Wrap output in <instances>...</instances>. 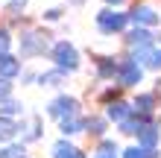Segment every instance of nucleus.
Listing matches in <instances>:
<instances>
[{
    "label": "nucleus",
    "mask_w": 161,
    "mask_h": 158,
    "mask_svg": "<svg viewBox=\"0 0 161 158\" xmlns=\"http://www.w3.org/2000/svg\"><path fill=\"white\" fill-rule=\"evenodd\" d=\"M53 32L50 30H35V26H26V30L18 35V59L21 62H30V59H38V56H50L53 47Z\"/></svg>",
    "instance_id": "1"
},
{
    "label": "nucleus",
    "mask_w": 161,
    "mask_h": 158,
    "mask_svg": "<svg viewBox=\"0 0 161 158\" xmlns=\"http://www.w3.org/2000/svg\"><path fill=\"white\" fill-rule=\"evenodd\" d=\"M94 26L103 38H114V35H126L129 30V12H120V9H108L103 6L97 15H94Z\"/></svg>",
    "instance_id": "2"
},
{
    "label": "nucleus",
    "mask_w": 161,
    "mask_h": 158,
    "mask_svg": "<svg viewBox=\"0 0 161 158\" xmlns=\"http://www.w3.org/2000/svg\"><path fill=\"white\" fill-rule=\"evenodd\" d=\"M50 62H53V68H59V70H64L70 76V73H76L82 68V53H79V47L73 41L59 38L50 47Z\"/></svg>",
    "instance_id": "3"
},
{
    "label": "nucleus",
    "mask_w": 161,
    "mask_h": 158,
    "mask_svg": "<svg viewBox=\"0 0 161 158\" xmlns=\"http://www.w3.org/2000/svg\"><path fill=\"white\" fill-rule=\"evenodd\" d=\"M44 114L53 117L56 123H62V120H70V117H79L82 114V100L68 94V91H62V94H56L50 103L44 106Z\"/></svg>",
    "instance_id": "4"
},
{
    "label": "nucleus",
    "mask_w": 161,
    "mask_h": 158,
    "mask_svg": "<svg viewBox=\"0 0 161 158\" xmlns=\"http://www.w3.org/2000/svg\"><path fill=\"white\" fill-rule=\"evenodd\" d=\"M129 24L132 26H144V30H155L161 24V12L153 3H147V0H138V3L129 6Z\"/></svg>",
    "instance_id": "5"
},
{
    "label": "nucleus",
    "mask_w": 161,
    "mask_h": 158,
    "mask_svg": "<svg viewBox=\"0 0 161 158\" xmlns=\"http://www.w3.org/2000/svg\"><path fill=\"white\" fill-rule=\"evenodd\" d=\"M144 82V68L138 62H132L129 56H120V68H117V85L120 88H138Z\"/></svg>",
    "instance_id": "6"
},
{
    "label": "nucleus",
    "mask_w": 161,
    "mask_h": 158,
    "mask_svg": "<svg viewBox=\"0 0 161 158\" xmlns=\"http://www.w3.org/2000/svg\"><path fill=\"white\" fill-rule=\"evenodd\" d=\"M18 135H21V144H35L44 138V117L41 114H26L24 120H18Z\"/></svg>",
    "instance_id": "7"
},
{
    "label": "nucleus",
    "mask_w": 161,
    "mask_h": 158,
    "mask_svg": "<svg viewBox=\"0 0 161 158\" xmlns=\"http://www.w3.org/2000/svg\"><path fill=\"white\" fill-rule=\"evenodd\" d=\"M158 38V32L153 30H144V26H129L126 35H123V44H126V50H144V47H153Z\"/></svg>",
    "instance_id": "8"
},
{
    "label": "nucleus",
    "mask_w": 161,
    "mask_h": 158,
    "mask_svg": "<svg viewBox=\"0 0 161 158\" xmlns=\"http://www.w3.org/2000/svg\"><path fill=\"white\" fill-rule=\"evenodd\" d=\"M117 68H120L117 56H97V59H94V79L97 82H111V85H114Z\"/></svg>",
    "instance_id": "9"
},
{
    "label": "nucleus",
    "mask_w": 161,
    "mask_h": 158,
    "mask_svg": "<svg viewBox=\"0 0 161 158\" xmlns=\"http://www.w3.org/2000/svg\"><path fill=\"white\" fill-rule=\"evenodd\" d=\"M158 106H161L158 91H138L135 100H132V108H135V114H141V117H155Z\"/></svg>",
    "instance_id": "10"
},
{
    "label": "nucleus",
    "mask_w": 161,
    "mask_h": 158,
    "mask_svg": "<svg viewBox=\"0 0 161 158\" xmlns=\"http://www.w3.org/2000/svg\"><path fill=\"white\" fill-rule=\"evenodd\" d=\"M135 144H138V146H144V150H161V123H158V120L147 123V126L138 132Z\"/></svg>",
    "instance_id": "11"
},
{
    "label": "nucleus",
    "mask_w": 161,
    "mask_h": 158,
    "mask_svg": "<svg viewBox=\"0 0 161 158\" xmlns=\"http://www.w3.org/2000/svg\"><path fill=\"white\" fill-rule=\"evenodd\" d=\"M103 114H106V120H108V123L120 126L123 120H129L132 114H135V108H132V103H129V100H117V103H111L108 108H103Z\"/></svg>",
    "instance_id": "12"
},
{
    "label": "nucleus",
    "mask_w": 161,
    "mask_h": 158,
    "mask_svg": "<svg viewBox=\"0 0 161 158\" xmlns=\"http://www.w3.org/2000/svg\"><path fill=\"white\" fill-rule=\"evenodd\" d=\"M85 150H79L70 138H59V141L50 144V158H82Z\"/></svg>",
    "instance_id": "13"
},
{
    "label": "nucleus",
    "mask_w": 161,
    "mask_h": 158,
    "mask_svg": "<svg viewBox=\"0 0 161 158\" xmlns=\"http://www.w3.org/2000/svg\"><path fill=\"white\" fill-rule=\"evenodd\" d=\"M21 73H24V62L18 59L15 53H6V56H0V76H3V79L15 82V79H21Z\"/></svg>",
    "instance_id": "14"
},
{
    "label": "nucleus",
    "mask_w": 161,
    "mask_h": 158,
    "mask_svg": "<svg viewBox=\"0 0 161 158\" xmlns=\"http://www.w3.org/2000/svg\"><path fill=\"white\" fill-rule=\"evenodd\" d=\"M88 117V123H85V135L94 138V141H103V138H108V120L106 114H85Z\"/></svg>",
    "instance_id": "15"
},
{
    "label": "nucleus",
    "mask_w": 161,
    "mask_h": 158,
    "mask_svg": "<svg viewBox=\"0 0 161 158\" xmlns=\"http://www.w3.org/2000/svg\"><path fill=\"white\" fill-rule=\"evenodd\" d=\"M35 85H41V88H64L68 85V73L64 70H59V68H50V70H41L38 73V82Z\"/></svg>",
    "instance_id": "16"
},
{
    "label": "nucleus",
    "mask_w": 161,
    "mask_h": 158,
    "mask_svg": "<svg viewBox=\"0 0 161 158\" xmlns=\"http://www.w3.org/2000/svg\"><path fill=\"white\" fill-rule=\"evenodd\" d=\"M85 123H88V117H85V114L56 123V126H59V138H70V141H73L76 135H85Z\"/></svg>",
    "instance_id": "17"
},
{
    "label": "nucleus",
    "mask_w": 161,
    "mask_h": 158,
    "mask_svg": "<svg viewBox=\"0 0 161 158\" xmlns=\"http://www.w3.org/2000/svg\"><path fill=\"white\" fill-rule=\"evenodd\" d=\"M0 117H9V120H24L26 117V103L18 97H9L0 103Z\"/></svg>",
    "instance_id": "18"
},
{
    "label": "nucleus",
    "mask_w": 161,
    "mask_h": 158,
    "mask_svg": "<svg viewBox=\"0 0 161 158\" xmlns=\"http://www.w3.org/2000/svg\"><path fill=\"white\" fill-rule=\"evenodd\" d=\"M155 117H141V114H132L129 120H123V123L117 126V132L120 135H126V138H138V132L144 129L147 123H153Z\"/></svg>",
    "instance_id": "19"
},
{
    "label": "nucleus",
    "mask_w": 161,
    "mask_h": 158,
    "mask_svg": "<svg viewBox=\"0 0 161 158\" xmlns=\"http://www.w3.org/2000/svg\"><path fill=\"white\" fill-rule=\"evenodd\" d=\"M0 158H30V146L21 144V141L3 144V146H0Z\"/></svg>",
    "instance_id": "20"
},
{
    "label": "nucleus",
    "mask_w": 161,
    "mask_h": 158,
    "mask_svg": "<svg viewBox=\"0 0 161 158\" xmlns=\"http://www.w3.org/2000/svg\"><path fill=\"white\" fill-rule=\"evenodd\" d=\"M12 141H18V120L0 117V146H3V144H12Z\"/></svg>",
    "instance_id": "21"
},
{
    "label": "nucleus",
    "mask_w": 161,
    "mask_h": 158,
    "mask_svg": "<svg viewBox=\"0 0 161 158\" xmlns=\"http://www.w3.org/2000/svg\"><path fill=\"white\" fill-rule=\"evenodd\" d=\"M120 158H161V150H144V146L132 144L120 150Z\"/></svg>",
    "instance_id": "22"
},
{
    "label": "nucleus",
    "mask_w": 161,
    "mask_h": 158,
    "mask_svg": "<svg viewBox=\"0 0 161 158\" xmlns=\"http://www.w3.org/2000/svg\"><path fill=\"white\" fill-rule=\"evenodd\" d=\"M117 100H123V88H120V85H108L106 91H100L97 103H100L103 108H108L111 103H117Z\"/></svg>",
    "instance_id": "23"
},
{
    "label": "nucleus",
    "mask_w": 161,
    "mask_h": 158,
    "mask_svg": "<svg viewBox=\"0 0 161 158\" xmlns=\"http://www.w3.org/2000/svg\"><path fill=\"white\" fill-rule=\"evenodd\" d=\"M62 18H64V6H50V9L41 12V21L44 24H59Z\"/></svg>",
    "instance_id": "24"
},
{
    "label": "nucleus",
    "mask_w": 161,
    "mask_h": 158,
    "mask_svg": "<svg viewBox=\"0 0 161 158\" xmlns=\"http://www.w3.org/2000/svg\"><path fill=\"white\" fill-rule=\"evenodd\" d=\"M12 44H15V38H12V30H9V26H0V56L12 53Z\"/></svg>",
    "instance_id": "25"
},
{
    "label": "nucleus",
    "mask_w": 161,
    "mask_h": 158,
    "mask_svg": "<svg viewBox=\"0 0 161 158\" xmlns=\"http://www.w3.org/2000/svg\"><path fill=\"white\" fill-rule=\"evenodd\" d=\"M94 152H111V155H120V144L114 141V138H103V141H97V150Z\"/></svg>",
    "instance_id": "26"
},
{
    "label": "nucleus",
    "mask_w": 161,
    "mask_h": 158,
    "mask_svg": "<svg viewBox=\"0 0 161 158\" xmlns=\"http://www.w3.org/2000/svg\"><path fill=\"white\" fill-rule=\"evenodd\" d=\"M9 97H15V82H9V79L0 76V103L9 100Z\"/></svg>",
    "instance_id": "27"
},
{
    "label": "nucleus",
    "mask_w": 161,
    "mask_h": 158,
    "mask_svg": "<svg viewBox=\"0 0 161 158\" xmlns=\"http://www.w3.org/2000/svg\"><path fill=\"white\" fill-rule=\"evenodd\" d=\"M35 82H38V73L35 70H24L21 73V85H35Z\"/></svg>",
    "instance_id": "28"
},
{
    "label": "nucleus",
    "mask_w": 161,
    "mask_h": 158,
    "mask_svg": "<svg viewBox=\"0 0 161 158\" xmlns=\"http://www.w3.org/2000/svg\"><path fill=\"white\" fill-rule=\"evenodd\" d=\"M103 3H106L108 9H120L123 3H129V0H103Z\"/></svg>",
    "instance_id": "29"
},
{
    "label": "nucleus",
    "mask_w": 161,
    "mask_h": 158,
    "mask_svg": "<svg viewBox=\"0 0 161 158\" xmlns=\"http://www.w3.org/2000/svg\"><path fill=\"white\" fill-rule=\"evenodd\" d=\"M91 158H120V155H111V152H94Z\"/></svg>",
    "instance_id": "30"
},
{
    "label": "nucleus",
    "mask_w": 161,
    "mask_h": 158,
    "mask_svg": "<svg viewBox=\"0 0 161 158\" xmlns=\"http://www.w3.org/2000/svg\"><path fill=\"white\" fill-rule=\"evenodd\" d=\"M68 3H70V6H82L85 0H68Z\"/></svg>",
    "instance_id": "31"
},
{
    "label": "nucleus",
    "mask_w": 161,
    "mask_h": 158,
    "mask_svg": "<svg viewBox=\"0 0 161 158\" xmlns=\"http://www.w3.org/2000/svg\"><path fill=\"white\" fill-rule=\"evenodd\" d=\"M0 3H6V0H0Z\"/></svg>",
    "instance_id": "32"
},
{
    "label": "nucleus",
    "mask_w": 161,
    "mask_h": 158,
    "mask_svg": "<svg viewBox=\"0 0 161 158\" xmlns=\"http://www.w3.org/2000/svg\"><path fill=\"white\" fill-rule=\"evenodd\" d=\"M82 158H88V155H82Z\"/></svg>",
    "instance_id": "33"
},
{
    "label": "nucleus",
    "mask_w": 161,
    "mask_h": 158,
    "mask_svg": "<svg viewBox=\"0 0 161 158\" xmlns=\"http://www.w3.org/2000/svg\"><path fill=\"white\" fill-rule=\"evenodd\" d=\"M30 158H32V155H30Z\"/></svg>",
    "instance_id": "34"
}]
</instances>
